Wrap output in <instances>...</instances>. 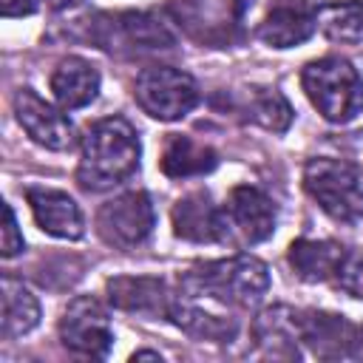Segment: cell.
<instances>
[{
  "label": "cell",
  "instance_id": "obj_1",
  "mask_svg": "<svg viewBox=\"0 0 363 363\" xmlns=\"http://www.w3.org/2000/svg\"><path fill=\"white\" fill-rule=\"evenodd\" d=\"M139 133L125 116H105L82 136L77 182L88 193L113 190L139 170Z\"/></svg>",
  "mask_w": 363,
  "mask_h": 363
},
{
  "label": "cell",
  "instance_id": "obj_2",
  "mask_svg": "<svg viewBox=\"0 0 363 363\" xmlns=\"http://www.w3.org/2000/svg\"><path fill=\"white\" fill-rule=\"evenodd\" d=\"M179 286L227 309H255L269 289V269L261 258L238 252L190 267L184 275H179Z\"/></svg>",
  "mask_w": 363,
  "mask_h": 363
},
{
  "label": "cell",
  "instance_id": "obj_3",
  "mask_svg": "<svg viewBox=\"0 0 363 363\" xmlns=\"http://www.w3.org/2000/svg\"><path fill=\"white\" fill-rule=\"evenodd\" d=\"M301 85L315 111L332 125H349L363 113V77L343 57L306 62Z\"/></svg>",
  "mask_w": 363,
  "mask_h": 363
},
{
  "label": "cell",
  "instance_id": "obj_4",
  "mask_svg": "<svg viewBox=\"0 0 363 363\" xmlns=\"http://www.w3.org/2000/svg\"><path fill=\"white\" fill-rule=\"evenodd\" d=\"M303 190L332 221H363V173L352 162L332 156L309 159L303 167Z\"/></svg>",
  "mask_w": 363,
  "mask_h": 363
},
{
  "label": "cell",
  "instance_id": "obj_5",
  "mask_svg": "<svg viewBox=\"0 0 363 363\" xmlns=\"http://www.w3.org/2000/svg\"><path fill=\"white\" fill-rule=\"evenodd\" d=\"M88 37L96 48L108 54H156L170 51L176 37L170 26L153 11H116V14H96L88 26Z\"/></svg>",
  "mask_w": 363,
  "mask_h": 363
},
{
  "label": "cell",
  "instance_id": "obj_6",
  "mask_svg": "<svg viewBox=\"0 0 363 363\" xmlns=\"http://www.w3.org/2000/svg\"><path fill=\"white\" fill-rule=\"evenodd\" d=\"M199 85L196 79L173 65H150L139 71L133 82V99L136 105L159 119V122H176L187 116L199 105Z\"/></svg>",
  "mask_w": 363,
  "mask_h": 363
},
{
  "label": "cell",
  "instance_id": "obj_7",
  "mask_svg": "<svg viewBox=\"0 0 363 363\" xmlns=\"http://www.w3.org/2000/svg\"><path fill=\"white\" fill-rule=\"evenodd\" d=\"M252 9V0H173L167 11L179 28L210 48H224L238 37L244 14Z\"/></svg>",
  "mask_w": 363,
  "mask_h": 363
},
{
  "label": "cell",
  "instance_id": "obj_8",
  "mask_svg": "<svg viewBox=\"0 0 363 363\" xmlns=\"http://www.w3.org/2000/svg\"><path fill=\"white\" fill-rule=\"evenodd\" d=\"M156 227L153 201L145 190L113 196L96 210V233L113 250H133L150 238Z\"/></svg>",
  "mask_w": 363,
  "mask_h": 363
},
{
  "label": "cell",
  "instance_id": "obj_9",
  "mask_svg": "<svg viewBox=\"0 0 363 363\" xmlns=\"http://www.w3.org/2000/svg\"><path fill=\"white\" fill-rule=\"evenodd\" d=\"M60 340L65 349L82 357H108L113 346V329L105 306L94 295L74 298L60 318Z\"/></svg>",
  "mask_w": 363,
  "mask_h": 363
},
{
  "label": "cell",
  "instance_id": "obj_10",
  "mask_svg": "<svg viewBox=\"0 0 363 363\" xmlns=\"http://www.w3.org/2000/svg\"><path fill=\"white\" fill-rule=\"evenodd\" d=\"M167 318L196 340L230 343L238 335V320L233 318V312L227 306H221L199 292H190L184 286L170 292Z\"/></svg>",
  "mask_w": 363,
  "mask_h": 363
},
{
  "label": "cell",
  "instance_id": "obj_11",
  "mask_svg": "<svg viewBox=\"0 0 363 363\" xmlns=\"http://www.w3.org/2000/svg\"><path fill=\"white\" fill-rule=\"evenodd\" d=\"M221 213H224L227 241H238V244H250V247L267 241L278 224L275 201L252 184L233 187Z\"/></svg>",
  "mask_w": 363,
  "mask_h": 363
},
{
  "label": "cell",
  "instance_id": "obj_12",
  "mask_svg": "<svg viewBox=\"0 0 363 363\" xmlns=\"http://www.w3.org/2000/svg\"><path fill=\"white\" fill-rule=\"evenodd\" d=\"M14 116L20 128L28 133L31 142H37L45 150H71L74 147V125L62 113V108H54L45 102L34 88H20L14 94Z\"/></svg>",
  "mask_w": 363,
  "mask_h": 363
},
{
  "label": "cell",
  "instance_id": "obj_13",
  "mask_svg": "<svg viewBox=\"0 0 363 363\" xmlns=\"http://www.w3.org/2000/svg\"><path fill=\"white\" fill-rule=\"evenodd\" d=\"M301 343L312 349V354L337 360L360 354V326L349 323L343 315L309 309L301 312Z\"/></svg>",
  "mask_w": 363,
  "mask_h": 363
},
{
  "label": "cell",
  "instance_id": "obj_14",
  "mask_svg": "<svg viewBox=\"0 0 363 363\" xmlns=\"http://www.w3.org/2000/svg\"><path fill=\"white\" fill-rule=\"evenodd\" d=\"M173 233L193 244H218L227 241L224 213L218 204H213L207 190H193L182 196L173 204Z\"/></svg>",
  "mask_w": 363,
  "mask_h": 363
},
{
  "label": "cell",
  "instance_id": "obj_15",
  "mask_svg": "<svg viewBox=\"0 0 363 363\" xmlns=\"http://www.w3.org/2000/svg\"><path fill=\"white\" fill-rule=\"evenodd\" d=\"M26 199H28L31 216L43 233L62 238V241H77L85 235L82 210L68 193L51 190V187H28Z\"/></svg>",
  "mask_w": 363,
  "mask_h": 363
},
{
  "label": "cell",
  "instance_id": "obj_16",
  "mask_svg": "<svg viewBox=\"0 0 363 363\" xmlns=\"http://www.w3.org/2000/svg\"><path fill=\"white\" fill-rule=\"evenodd\" d=\"M105 289H108V301L122 312L167 318L170 289L156 275H116V278H108Z\"/></svg>",
  "mask_w": 363,
  "mask_h": 363
},
{
  "label": "cell",
  "instance_id": "obj_17",
  "mask_svg": "<svg viewBox=\"0 0 363 363\" xmlns=\"http://www.w3.org/2000/svg\"><path fill=\"white\" fill-rule=\"evenodd\" d=\"M252 340L258 346V354L264 357H284L292 360L301 354V312L292 306H269L264 309L252 326Z\"/></svg>",
  "mask_w": 363,
  "mask_h": 363
},
{
  "label": "cell",
  "instance_id": "obj_18",
  "mask_svg": "<svg viewBox=\"0 0 363 363\" xmlns=\"http://www.w3.org/2000/svg\"><path fill=\"white\" fill-rule=\"evenodd\" d=\"M346 247L329 238H298L289 244L286 261L295 275L306 284H326L337 281V272L346 261Z\"/></svg>",
  "mask_w": 363,
  "mask_h": 363
},
{
  "label": "cell",
  "instance_id": "obj_19",
  "mask_svg": "<svg viewBox=\"0 0 363 363\" xmlns=\"http://www.w3.org/2000/svg\"><path fill=\"white\" fill-rule=\"evenodd\" d=\"M99 71L82 57H62L51 74V94L62 111L85 108L99 94Z\"/></svg>",
  "mask_w": 363,
  "mask_h": 363
},
{
  "label": "cell",
  "instance_id": "obj_20",
  "mask_svg": "<svg viewBox=\"0 0 363 363\" xmlns=\"http://www.w3.org/2000/svg\"><path fill=\"white\" fill-rule=\"evenodd\" d=\"M315 11L306 9L303 3H278L258 26L261 43H267L269 48H295L306 43L318 31Z\"/></svg>",
  "mask_w": 363,
  "mask_h": 363
},
{
  "label": "cell",
  "instance_id": "obj_21",
  "mask_svg": "<svg viewBox=\"0 0 363 363\" xmlns=\"http://www.w3.org/2000/svg\"><path fill=\"white\" fill-rule=\"evenodd\" d=\"M218 164V153L204 145L196 142L187 133H170L159 159V167L164 176L170 179H190V176H204Z\"/></svg>",
  "mask_w": 363,
  "mask_h": 363
},
{
  "label": "cell",
  "instance_id": "obj_22",
  "mask_svg": "<svg viewBox=\"0 0 363 363\" xmlns=\"http://www.w3.org/2000/svg\"><path fill=\"white\" fill-rule=\"evenodd\" d=\"M40 323V301L37 295L17 278L3 275V315L0 332L3 337H23Z\"/></svg>",
  "mask_w": 363,
  "mask_h": 363
},
{
  "label": "cell",
  "instance_id": "obj_23",
  "mask_svg": "<svg viewBox=\"0 0 363 363\" xmlns=\"http://www.w3.org/2000/svg\"><path fill=\"white\" fill-rule=\"evenodd\" d=\"M318 31L340 45H352L363 40V0L326 3L315 11Z\"/></svg>",
  "mask_w": 363,
  "mask_h": 363
},
{
  "label": "cell",
  "instance_id": "obj_24",
  "mask_svg": "<svg viewBox=\"0 0 363 363\" xmlns=\"http://www.w3.org/2000/svg\"><path fill=\"white\" fill-rule=\"evenodd\" d=\"M250 119L272 133H284L292 125V108L278 88H252L247 99Z\"/></svg>",
  "mask_w": 363,
  "mask_h": 363
},
{
  "label": "cell",
  "instance_id": "obj_25",
  "mask_svg": "<svg viewBox=\"0 0 363 363\" xmlns=\"http://www.w3.org/2000/svg\"><path fill=\"white\" fill-rule=\"evenodd\" d=\"M337 286L346 295L363 301V252L360 255H346V261L337 272Z\"/></svg>",
  "mask_w": 363,
  "mask_h": 363
},
{
  "label": "cell",
  "instance_id": "obj_26",
  "mask_svg": "<svg viewBox=\"0 0 363 363\" xmlns=\"http://www.w3.org/2000/svg\"><path fill=\"white\" fill-rule=\"evenodd\" d=\"M3 216H6V224H3V258H14L17 252H23L26 241H23V233L17 227V216L11 210V204H3Z\"/></svg>",
  "mask_w": 363,
  "mask_h": 363
},
{
  "label": "cell",
  "instance_id": "obj_27",
  "mask_svg": "<svg viewBox=\"0 0 363 363\" xmlns=\"http://www.w3.org/2000/svg\"><path fill=\"white\" fill-rule=\"evenodd\" d=\"M3 17H28L37 11V0H0Z\"/></svg>",
  "mask_w": 363,
  "mask_h": 363
},
{
  "label": "cell",
  "instance_id": "obj_28",
  "mask_svg": "<svg viewBox=\"0 0 363 363\" xmlns=\"http://www.w3.org/2000/svg\"><path fill=\"white\" fill-rule=\"evenodd\" d=\"M130 360H162L159 352H150V349H142V352H133Z\"/></svg>",
  "mask_w": 363,
  "mask_h": 363
},
{
  "label": "cell",
  "instance_id": "obj_29",
  "mask_svg": "<svg viewBox=\"0 0 363 363\" xmlns=\"http://www.w3.org/2000/svg\"><path fill=\"white\" fill-rule=\"evenodd\" d=\"M360 354H363V326H360Z\"/></svg>",
  "mask_w": 363,
  "mask_h": 363
}]
</instances>
